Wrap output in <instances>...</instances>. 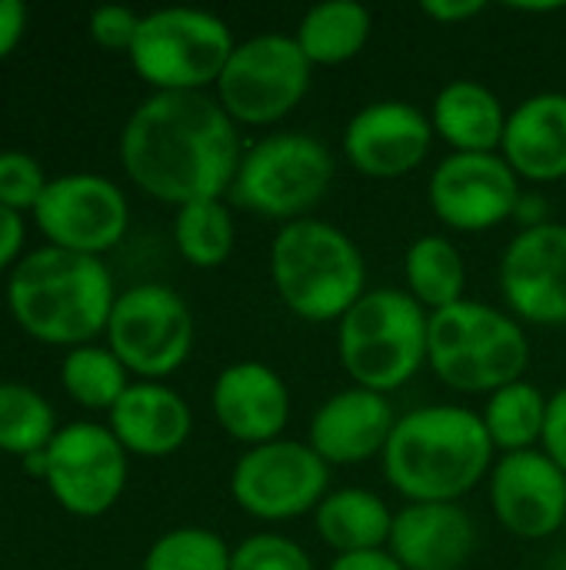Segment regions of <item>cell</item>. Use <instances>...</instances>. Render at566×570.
Wrapping results in <instances>:
<instances>
[{"mask_svg":"<svg viewBox=\"0 0 566 570\" xmlns=\"http://www.w3.org/2000/svg\"><path fill=\"white\" fill-rule=\"evenodd\" d=\"M387 551L404 570H464L477 554V524L460 504H407Z\"/></svg>","mask_w":566,"mask_h":570,"instance_id":"obj_20","label":"cell"},{"mask_svg":"<svg viewBox=\"0 0 566 570\" xmlns=\"http://www.w3.org/2000/svg\"><path fill=\"white\" fill-rule=\"evenodd\" d=\"M60 384L63 391L87 411H113L123 391L133 384L130 371L110 347L83 344L70 347L60 361Z\"/></svg>","mask_w":566,"mask_h":570,"instance_id":"obj_29","label":"cell"},{"mask_svg":"<svg viewBox=\"0 0 566 570\" xmlns=\"http://www.w3.org/2000/svg\"><path fill=\"white\" fill-rule=\"evenodd\" d=\"M434 124L410 100H374L344 127V157L374 180H397L424 167L434 147Z\"/></svg>","mask_w":566,"mask_h":570,"instance_id":"obj_16","label":"cell"},{"mask_svg":"<svg viewBox=\"0 0 566 570\" xmlns=\"http://www.w3.org/2000/svg\"><path fill=\"white\" fill-rule=\"evenodd\" d=\"M43 187L47 177L37 157H30L27 150H0V207L33 214Z\"/></svg>","mask_w":566,"mask_h":570,"instance_id":"obj_33","label":"cell"},{"mask_svg":"<svg viewBox=\"0 0 566 570\" xmlns=\"http://www.w3.org/2000/svg\"><path fill=\"white\" fill-rule=\"evenodd\" d=\"M173 244L190 267L214 271L227 264L237 244V224H234V210L227 207V200L217 197V200H193V204L177 207Z\"/></svg>","mask_w":566,"mask_h":570,"instance_id":"obj_28","label":"cell"},{"mask_svg":"<svg viewBox=\"0 0 566 570\" xmlns=\"http://www.w3.org/2000/svg\"><path fill=\"white\" fill-rule=\"evenodd\" d=\"M230 570H317L314 558L284 534H254L234 548Z\"/></svg>","mask_w":566,"mask_h":570,"instance_id":"obj_32","label":"cell"},{"mask_svg":"<svg viewBox=\"0 0 566 570\" xmlns=\"http://www.w3.org/2000/svg\"><path fill=\"white\" fill-rule=\"evenodd\" d=\"M33 220L50 247L100 257L113 250L130 224L123 190L100 174H60L47 180Z\"/></svg>","mask_w":566,"mask_h":570,"instance_id":"obj_13","label":"cell"},{"mask_svg":"<svg viewBox=\"0 0 566 570\" xmlns=\"http://www.w3.org/2000/svg\"><path fill=\"white\" fill-rule=\"evenodd\" d=\"M330 494V464L307 441H270L247 448L230 471L234 504L267 524L314 514Z\"/></svg>","mask_w":566,"mask_h":570,"instance_id":"obj_11","label":"cell"},{"mask_svg":"<svg viewBox=\"0 0 566 570\" xmlns=\"http://www.w3.org/2000/svg\"><path fill=\"white\" fill-rule=\"evenodd\" d=\"M404 281L407 294L427 314L460 304L467 291V264L460 247L444 234L417 237L404 254Z\"/></svg>","mask_w":566,"mask_h":570,"instance_id":"obj_26","label":"cell"},{"mask_svg":"<svg viewBox=\"0 0 566 570\" xmlns=\"http://www.w3.org/2000/svg\"><path fill=\"white\" fill-rule=\"evenodd\" d=\"M140 20H143V13H137L130 7H120V3H107V7L90 10L87 30H90V37L103 50H123V53H130V47L137 40V30H140Z\"/></svg>","mask_w":566,"mask_h":570,"instance_id":"obj_34","label":"cell"},{"mask_svg":"<svg viewBox=\"0 0 566 570\" xmlns=\"http://www.w3.org/2000/svg\"><path fill=\"white\" fill-rule=\"evenodd\" d=\"M427 364L447 387L460 394H494L524 381L530 367L527 327L494 304L460 301L430 314Z\"/></svg>","mask_w":566,"mask_h":570,"instance_id":"obj_6","label":"cell"},{"mask_svg":"<svg viewBox=\"0 0 566 570\" xmlns=\"http://www.w3.org/2000/svg\"><path fill=\"white\" fill-rule=\"evenodd\" d=\"M27 27V7L20 0H0V60L20 43Z\"/></svg>","mask_w":566,"mask_h":570,"instance_id":"obj_38","label":"cell"},{"mask_svg":"<svg viewBox=\"0 0 566 570\" xmlns=\"http://www.w3.org/2000/svg\"><path fill=\"white\" fill-rule=\"evenodd\" d=\"M327 570H404V568H400V564L394 561V554L384 548V551H364V554H337Z\"/></svg>","mask_w":566,"mask_h":570,"instance_id":"obj_39","label":"cell"},{"mask_svg":"<svg viewBox=\"0 0 566 570\" xmlns=\"http://www.w3.org/2000/svg\"><path fill=\"white\" fill-rule=\"evenodd\" d=\"M107 428L137 458H170L193 431V411L163 381H133L107 414Z\"/></svg>","mask_w":566,"mask_h":570,"instance_id":"obj_21","label":"cell"},{"mask_svg":"<svg viewBox=\"0 0 566 570\" xmlns=\"http://www.w3.org/2000/svg\"><path fill=\"white\" fill-rule=\"evenodd\" d=\"M547 200L540 197V194H520V204H517V214H514V220H520L524 227L520 230H527V227H540V224H547L550 217H547Z\"/></svg>","mask_w":566,"mask_h":570,"instance_id":"obj_40","label":"cell"},{"mask_svg":"<svg viewBox=\"0 0 566 570\" xmlns=\"http://www.w3.org/2000/svg\"><path fill=\"white\" fill-rule=\"evenodd\" d=\"M234 551L210 528H173L160 534L147 558L143 570H230Z\"/></svg>","mask_w":566,"mask_h":570,"instance_id":"obj_31","label":"cell"},{"mask_svg":"<svg viewBox=\"0 0 566 570\" xmlns=\"http://www.w3.org/2000/svg\"><path fill=\"white\" fill-rule=\"evenodd\" d=\"M43 484L67 514L100 518L127 488V451L107 424L73 421L43 451Z\"/></svg>","mask_w":566,"mask_h":570,"instance_id":"obj_12","label":"cell"},{"mask_svg":"<svg viewBox=\"0 0 566 570\" xmlns=\"http://www.w3.org/2000/svg\"><path fill=\"white\" fill-rule=\"evenodd\" d=\"M420 10H424V17L450 27V23H467V20L480 17L487 10V3L484 0H424Z\"/></svg>","mask_w":566,"mask_h":570,"instance_id":"obj_36","label":"cell"},{"mask_svg":"<svg viewBox=\"0 0 566 570\" xmlns=\"http://www.w3.org/2000/svg\"><path fill=\"white\" fill-rule=\"evenodd\" d=\"M107 347L140 381H163L193 351V314L167 284H133L117 294L107 321Z\"/></svg>","mask_w":566,"mask_h":570,"instance_id":"obj_10","label":"cell"},{"mask_svg":"<svg viewBox=\"0 0 566 570\" xmlns=\"http://www.w3.org/2000/svg\"><path fill=\"white\" fill-rule=\"evenodd\" d=\"M270 281L284 307L307 324H337L370 291L357 240L320 217H300L277 230Z\"/></svg>","mask_w":566,"mask_h":570,"instance_id":"obj_4","label":"cell"},{"mask_svg":"<svg viewBox=\"0 0 566 570\" xmlns=\"http://www.w3.org/2000/svg\"><path fill=\"white\" fill-rule=\"evenodd\" d=\"M310 77L314 63L294 33H257L234 47L217 80V100L237 127H270L304 104Z\"/></svg>","mask_w":566,"mask_h":570,"instance_id":"obj_9","label":"cell"},{"mask_svg":"<svg viewBox=\"0 0 566 570\" xmlns=\"http://www.w3.org/2000/svg\"><path fill=\"white\" fill-rule=\"evenodd\" d=\"M394 424L397 411L387 394L350 384L314 411L307 444L330 468H354L384 458Z\"/></svg>","mask_w":566,"mask_h":570,"instance_id":"obj_19","label":"cell"},{"mask_svg":"<svg viewBox=\"0 0 566 570\" xmlns=\"http://www.w3.org/2000/svg\"><path fill=\"white\" fill-rule=\"evenodd\" d=\"M234 47L224 17L197 7H160L143 13L127 57L153 94H207V87H217Z\"/></svg>","mask_w":566,"mask_h":570,"instance_id":"obj_8","label":"cell"},{"mask_svg":"<svg viewBox=\"0 0 566 570\" xmlns=\"http://www.w3.org/2000/svg\"><path fill=\"white\" fill-rule=\"evenodd\" d=\"M564 534H566V528H564Z\"/></svg>","mask_w":566,"mask_h":570,"instance_id":"obj_42","label":"cell"},{"mask_svg":"<svg viewBox=\"0 0 566 570\" xmlns=\"http://www.w3.org/2000/svg\"><path fill=\"white\" fill-rule=\"evenodd\" d=\"M244 150L237 124L210 94H150L120 130L127 177L173 207L227 197Z\"/></svg>","mask_w":566,"mask_h":570,"instance_id":"obj_1","label":"cell"},{"mask_svg":"<svg viewBox=\"0 0 566 570\" xmlns=\"http://www.w3.org/2000/svg\"><path fill=\"white\" fill-rule=\"evenodd\" d=\"M23 234H27L23 217L17 210L0 207V271L17 267V254L23 250Z\"/></svg>","mask_w":566,"mask_h":570,"instance_id":"obj_37","label":"cell"},{"mask_svg":"<svg viewBox=\"0 0 566 570\" xmlns=\"http://www.w3.org/2000/svg\"><path fill=\"white\" fill-rule=\"evenodd\" d=\"M117 304L113 277L100 257L37 247L7 277V311L30 337L60 347L93 344L107 334Z\"/></svg>","mask_w":566,"mask_h":570,"instance_id":"obj_3","label":"cell"},{"mask_svg":"<svg viewBox=\"0 0 566 570\" xmlns=\"http://www.w3.org/2000/svg\"><path fill=\"white\" fill-rule=\"evenodd\" d=\"M480 417H484V428L497 458L537 451L544 438V421H547V394L530 381H514L487 394Z\"/></svg>","mask_w":566,"mask_h":570,"instance_id":"obj_27","label":"cell"},{"mask_svg":"<svg viewBox=\"0 0 566 570\" xmlns=\"http://www.w3.org/2000/svg\"><path fill=\"white\" fill-rule=\"evenodd\" d=\"M57 414L27 384L0 381V451L17 454L20 461L30 454L47 451V444L57 434Z\"/></svg>","mask_w":566,"mask_h":570,"instance_id":"obj_30","label":"cell"},{"mask_svg":"<svg viewBox=\"0 0 566 570\" xmlns=\"http://www.w3.org/2000/svg\"><path fill=\"white\" fill-rule=\"evenodd\" d=\"M337 174L330 147L304 130L267 134L240 157L230 200L274 224H294L327 197Z\"/></svg>","mask_w":566,"mask_h":570,"instance_id":"obj_7","label":"cell"},{"mask_svg":"<svg viewBox=\"0 0 566 570\" xmlns=\"http://www.w3.org/2000/svg\"><path fill=\"white\" fill-rule=\"evenodd\" d=\"M490 508L520 541H547L566 528V474L537 448L500 454L487 478Z\"/></svg>","mask_w":566,"mask_h":570,"instance_id":"obj_17","label":"cell"},{"mask_svg":"<svg viewBox=\"0 0 566 570\" xmlns=\"http://www.w3.org/2000/svg\"><path fill=\"white\" fill-rule=\"evenodd\" d=\"M520 177L500 154H447L427 187V204L457 234H480L514 220Z\"/></svg>","mask_w":566,"mask_h":570,"instance_id":"obj_14","label":"cell"},{"mask_svg":"<svg viewBox=\"0 0 566 570\" xmlns=\"http://www.w3.org/2000/svg\"><path fill=\"white\" fill-rule=\"evenodd\" d=\"M314 528L334 554L384 551L390 544L394 511L367 488H340L320 501L314 511Z\"/></svg>","mask_w":566,"mask_h":570,"instance_id":"obj_24","label":"cell"},{"mask_svg":"<svg viewBox=\"0 0 566 570\" xmlns=\"http://www.w3.org/2000/svg\"><path fill=\"white\" fill-rule=\"evenodd\" d=\"M510 10H520V13H557V10H564V3H510Z\"/></svg>","mask_w":566,"mask_h":570,"instance_id":"obj_41","label":"cell"},{"mask_svg":"<svg viewBox=\"0 0 566 570\" xmlns=\"http://www.w3.org/2000/svg\"><path fill=\"white\" fill-rule=\"evenodd\" d=\"M370 33L374 13L364 3L324 0L300 17L294 40L314 67H344L360 57V50L370 43Z\"/></svg>","mask_w":566,"mask_h":570,"instance_id":"obj_25","label":"cell"},{"mask_svg":"<svg viewBox=\"0 0 566 570\" xmlns=\"http://www.w3.org/2000/svg\"><path fill=\"white\" fill-rule=\"evenodd\" d=\"M540 451L566 474V387L547 397V421H544Z\"/></svg>","mask_w":566,"mask_h":570,"instance_id":"obj_35","label":"cell"},{"mask_svg":"<svg viewBox=\"0 0 566 570\" xmlns=\"http://www.w3.org/2000/svg\"><path fill=\"white\" fill-rule=\"evenodd\" d=\"M500 157L520 180L557 184L566 177V94L544 90L520 100L504 130Z\"/></svg>","mask_w":566,"mask_h":570,"instance_id":"obj_22","label":"cell"},{"mask_svg":"<svg viewBox=\"0 0 566 570\" xmlns=\"http://www.w3.org/2000/svg\"><path fill=\"white\" fill-rule=\"evenodd\" d=\"M500 294L520 324L566 327V224L520 230L500 257Z\"/></svg>","mask_w":566,"mask_h":570,"instance_id":"obj_15","label":"cell"},{"mask_svg":"<svg viewBox=\"0 0 566 570\" xmlns=\"http://www.w3.org/2000/svg\"><path fill=\"white\" fill-rule=\"evenodd\" d=\"M430 347V314L404 287H370L337 321V357L350 384L394 394L410 384Z\"/></svg>","mask_w":566,"mask_h":570,"instance_id":"obj_5","label":"cell"},{"mask_svg":"<svg viewBox=\"0 0 566 570\" xmlns=\"http://www.w3.org/2000/svg\"><path fill=\"white\" fill-rule=\"evenodd\" d=\"M210 407L227 438L260 448L284 438L290 424V387L270 364L237 361L217 374Z\"/></svg>","mask_w":566,"mask_h":570,"instance_id":"obj_18","label":"cell"},{"mask_svg":"<svg viewBox=\"0 0 566 570\" xmlns=\"http://www.w3.org/2000/svg\"><path fill=\"white\" fill-rule=\"evenodd\" d=\"M384 478L407 504H460L490 478L497 451L484 417L460 404H427L397 417Z\"/></svg>","mask_w":566,"mask_h":570,"instance_id":"obj_2","label":"cell"},{"mask_svg":"<svg viewBox=\"0 0 566 570\" xmlns=\"http://www.w3.org/2000/svg\"><path fill=\"white\" fill-rule=\"evenodd\" d=\"M510 110L480 80L457 77L444 83L430 104L434 134L450 154H500Z\"/></svg>","mask_w":566,"mask_h":570,"instance_id":"obj_23","label":"cell"}]
</instances>
